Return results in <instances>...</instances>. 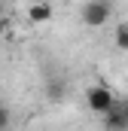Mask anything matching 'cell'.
<instances>
[{"mask_svg":"<svg viewBox=\"0 0 128 131\" xmlns=\"http://www.w3.org/2000/svg\"><path fill=\"white\" fill-rule=\"evenodd\" d=\"M86 104H89V110L92 113H101V116H107L110 110H116V95L107 89V85H92L89 92H86Z\"/></svg>","mask_w":128,"mask_h":131,"instance_id":"6da1fadb","label":"cell"},{"mask_svg":"<svg viewBox=\"0 0 128 131\" xmlns=\"http://www.w3.org/2000/svg\"><path fill=\"white\" fill-rule=\"evenodd\" d=\"M79 18H82V25H89V28H104V25L110 21V0H89V3L82 6Z\"/></svg>","mask_w":128,"mask_h":131,"instance_id":"7a4b0ae2","label":"cell"},{"mask_svg":"<svg viewBox=\"0 0 128 131\" xmlns=\"http://www.w3.org/2000/svg\"><path fill=\"white\" fill-rule=\"evenodd\" d=\"M104 125H107V131H128V116L122 110V104H116V110H110L104 116Z\"/></svg>","mask_w":128,"mask_h":131,"instance_id":"3957f363","label":"cell"},{"mask_svg":"<svg viewBox=\"0 0 128 131\" xmlns=\"http://www.w3.org/2000/svg\"><path fill=\"white\" fill-rule=\"evenodd\" d=\"M113 43H116V49L128 52V21H119L113 28Z\"/></svg>","mask_w":128,"mask_h":131,"instance_id":"277c9868","label":"cell"},{"mask_svg":"<svg viewBox=\"0 0 128 131\" xmlns=\"http://www.w3.org/2000/svg\"><path fill=\"white\" fill-rule=\"evenodd\" d=\"M28 15H31V21H49V18H52V6H49L46 0H43V3H34Z\"/></svg>","mask_w":128,"mask_h":131,"instance_id":"5b68a950","label":"cell"},{"mask_svg":"<svg viewBox=\"0 0 128 131\" xmlns=\"http://www.w3.org/2000/svg\"><path fill=\"white\" fill-rule=\"evenodd\" d=\"M46 95H49V101H61L64 98V82H61V79L46 82Z\"/></svg>","mask_w":128,"mask_h":131,"instance_id":"8992f818","label":"cell"},{"mask_svg":"<svg viewBox=\"0 0 128 131\" xmlns=\"http://www.w3.org/2000/svg\"><path fill=\"white\" fill-rule=\"evenodd\" d=\"M9 125H12V113H9V107L0 104V131H9Z\"/></svg>","mask_w":128,"mask_h":131,"instance_id":"52a82bcc","label":"cell"},{"mask_svg":"<svg viewBox=\"0 0 128 131\" xmlns=\"http://www.w3.org/2000/svg\"><path fill=\"white\" fill-rule=\"evenodd\" d=\"M122 110H125V116H128V101H122Z\"/></svg>","mask_w":128,"mask_h":131,"instance_id":"ba28073f","label":"cell"}]
</instances>
